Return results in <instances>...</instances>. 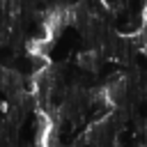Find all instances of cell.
Segmentation results:
<instances>
[{"mask_svg":"<svg viewBox=\"0 0 147 147\" xmlns=\"http://www.w3.org/2000/svg\"><path fill=\"white\" fill-rule=\"evenodd\" d=\"M115 147H142L140 133H138L136 129H122V131L117 133Z\"/></svg>","mask_w":147,"mask_h":147,"instance_id":"cell-1","label":"cell"}]
</instances>
